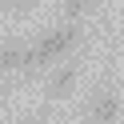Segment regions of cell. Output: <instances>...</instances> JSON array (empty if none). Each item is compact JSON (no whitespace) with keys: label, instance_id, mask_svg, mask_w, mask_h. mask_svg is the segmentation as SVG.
I'll list each match as a JSON object with an SVG mask.
<instances>
[{"label":"cell","instance_id":"3957f363","mask_svg":"<svg viewBox=\"0 0 124 124\" xmlns=\"http://www.w3.org/2000/svg\"><path fill=\"white\" fill-rule=\"evenodd\" d=\"M116 116H120V100H116V92L100 88L96 96H92V104H88V124H112Z\"/></svg>","mask_w":124,"mask_h":124},{"label":"cell","instance_id":"277c9868","mask_svg":"<svg viewBox=\"0 0 124 124\" xmlns=\"http://www.w3.org/2000/svg\"><path fill=\"white\" fill-rule=\"evenodd\" d=\"M12 68H28V44H4L0 48V72Z\"/></svg>","mask_w":124,"mask_h":124},{"label":"cell","instance_id":"8992f818","mask_svg":"<svg viewBox=\"0 0 124 124\" xmlns=\"http://www.w3.org/2000/svg\"><path fill=\"white\" fill-rule=\"evenodd\" d=\"M20 124H48V120H40V116H28V120H20Z\"/></svg>","mask_w":124,"mask_h":124},{"label":"cell","instance_id":"7a4b0ae2","mask_svg":"<svg viewBox=\"0 0 124 124\" xmlns=\"http://www.w3.org/2000/svg\"><path fill=\"white\" fill-rule=\"evenodd\" d=\"M76 80H80V64L76 60H68V64H60L56 72L48 76V84H44V96L48 100H68L76 88Z\"/></svg>","mask_w":124,"mask_h":124},{"label":"cell","instance_id":"5b68a950","mask_svg":"<svg viewBox=\"0 0 124 124\" xmlns=\"http://www.w3.org/2000/svg\"><path fill=\"white\" fill-rule=\"evenodd\" d=\"M92 4H96V0H64V16H68V20H80Z\"/></svg>","mask_w":124,"mask_h":124},{"label":"cell","instance_id":"6da1fadb","mask_svg":"<svg viewBox=\"0 0 124 124\" xmlns=\"http://www.w3.org/2000/svg\"><path fill=\"white\" fill-rule=\"evenodd\" d=\"M76 40H80V28H56V32H44L36 44H28V68H48L52 60L68 56Z\"/></svg>","mask_w":124,"mask_h":124}]
</instances>
